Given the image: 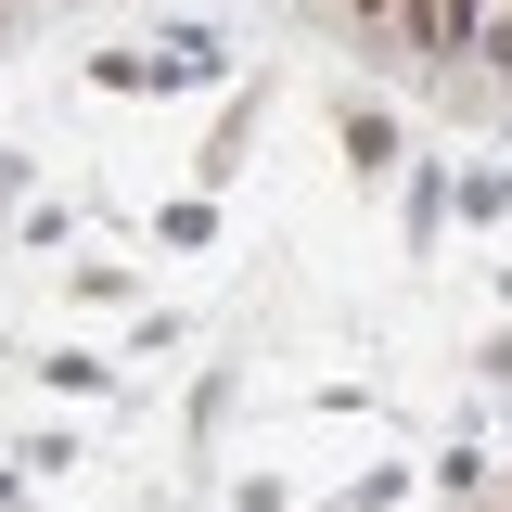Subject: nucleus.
I'll return each mask as SVG.
<instances>
[{
    "label": "nucleus",
    "instance_id": "1",
    "mask_svg": "<svg viewBox=\"0 0 512 512\" xmlns=\"http://www.w3.org/2000/svg\"><path fill=\"white\" fill-rule=\"evenodd\" d=\"M448 13H461V39H474L487 64H512V0H448Z\"/></svg>",
    "mask_w": 512,
    "mask_h": 512
}]
</instances>
